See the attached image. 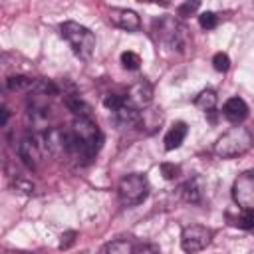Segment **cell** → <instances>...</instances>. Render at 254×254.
Instances as JSON below:
<instances>
[{"label":"cell","instance_id":"cell-1","mask_svg":"<svg viewBox=\"0 0 254 254\" xmlns=\"http://www.w3.org/2000/svg\"><path fill=\"white\" fill-rule=\"evenodd\" d=\"M101 133L89 117H77L69 129H64V147L67 155L91 159L101 147Z\"/></svg>","mask_w":254,"mask_h":254},{"label":"cell","instance_id":"cell-2","mask_svg":"<svg viewBox=\"0 0 254 254\" xmlns=\"http://www.w3.org/2000/svg\"><path fill=\"white\" fill-rule=\"evenodd\" d=\"M252 143H254V135L250 133V129L238 125V127H232L218 137V141L214 143V155L220 159L240 157L246 151H250Z\"/></svg>","mask_w":254,"mask_h":254},{"label":"cell","instance_id":"cell-3","mask_svg":"<svg viewBox=\"0 0 254 254\" xmlns=\"http://www.w3.org/2000/svg\"><path fill=\"white\" fill-rule=\"evenodd\" d=\"M62 36L71 46L73 54L79 60H89L95 52V36L89 28L77 24V22H64L62 24Z\"/></svg>","mask_w":254,"mask_h":254},{"label":"cell","instance_id":"cell-4","mask_svg":"<svg viewBox=\"0 0 254 254\" xmlns=\"http://www.w3.org/2000/svg\"><path fill=\"white\" fill-rule=\"evenodd\" d=\"M187 30L171 16H163L159 20L153 22V34L157 38V42L169 50H177V52H183L185 44H187Z\"/></svg>","mask_w":254,"mask_h":254},{"label":"cell","instance_id":"cell-5","mask_svg":"<svg viewBox=\"0 0 254 254\" xmlns=\"http://www.w3.org/2000/svg\"><path fill=\"white\" fill-rule=\"evenodd\" d=\"M117 194H119V200L125 204V206H135V204H141L147 194H149V183L143 175L139 173H131V175H125L121 181H119V187H117Z\"/></svg>","mask_w":254,"mask_h":254},{"label":"cell","instance_id":"cell-6","mask_svg":"<svg viewBox=\"0 0 254 254\" xmlns=\"http://www.w3.org/2000/svg\"><path fill=\"white\" fill-rule=\"evenodd\" d=\"M212 240V230L202 224H190L185 226L181 232V248L185 252H198L206 248Z\"/></svg>","mask_w":254,"mask_h":254},{"label":"cell","instance_id":"cell-7","mask_svg":"<svg viewBox=\"0 0 254 254\" xmlns=\"http://www.w3.org/2000/svg\"><path fill=\"white\" fill-rule=\"evenodd\" d=\"M232 198L240 208L254 210V173H240L232 185Z\"/></svg>","mask_w":254,"mask_h":254},{"label":"cell","instance_id":"cell-8","mask_svg":"<svg viewBox=\"0 0 254 254\" xmlns=\"http://www.w3.org/2000/svg\"><path fill=\"white\" fill-rule=\"evenodd\" d=\"M44 153H48V149H46V145H44L42 135H40V137H26V139H22L20 145H18V155H20L22 163H24L28 169H36V167L42 163Z\"/></svg>","mask_w":254,"mask_h":254},{"label":"cell","instance_id":"cell-9","mask_svg":"<svg viewBox=\"0 0 254 254\" xmlns=\"http://www.w3.org/2000/svg\"><path fill=\"white\" fill-rule=\"evenodd\" d=\"M125 101H127L131 107L139 109V111L147 109V105L153 101V85H151L147 79H139L137 83H133V85L129 87V91H127V95H125Z\"/></svg>","mask_w":254,"mask_h":254},{"label":"cell","instance_id":"cell-10","mask_svg":"<svg viewBox=\"0 0 254 254\" xmlns=\"http://www.w3.org/2000/svg\"><path fill=\"white\" fill-rule=\"evenodd\" d=\"M107 18L115 28H121V30H127V32H135L141 26V20H139L137 12L127 10V8H111Z\"/></svg>","mask_w":254,"mask_h":254},{"label":"cell","instance_id":"cell-11","mask_svg":"<svg viewBox=\"0 0 254 254\" xmlns=\"http://www.w3.org/2000/svg\"><path fill=\"white\" fill-rule=\"evenodd\" d=\"M181 194L187 202L190 204H198L204 196V179L200 175H194L190 177L183 187H181Z\"/></svg>","mask_w":254,"mask_h":254},{"label":"cell","instance_id":"cell-12","mask_svg":"<svg viewBox=\"0 0 254 254\" xmlns=\"http://www.w3.org/2000/svg\"><path fill=\"white\" fill-rule=\"evenodd\" d=\"M222 113H224V117H226L228 121L240 123V121H244V119L248 117V105H246V101L240 99V97H230V99L224 103Z\"/></svg>","mask_w":254,"mask_h":254},{"label":"cell","instance_id":"cell-13","mask_svg":"<svg viewBox=\"0 0 254 254\" xmlns=\"http://www.w3.org/2000/svg\"><path fill=\"white\" fill-rule=\"evenodd\" d=\"M187 123H183V121H177L169 131H167V135H165V151H175V149H179L181 145H183V141H185V137H187Z\"/></svg>","mask_w":254,"mask_h":254},{"label":"cell","instance_id":"cell-14","mask_svg":"<svg viewBox=\"0 0 254 254\" xmlns=\"http://www.w3.org/2000/svg\"><path fill=\"white\" fill-rule=\"evenodd\" d=\"M228 222L232 226L242 228V230H250V228H254V210L252 208H240L238 214L228 212Z\"/></svg>","mask_w":254,"mask_h":254},{"label":"cell","instance_id":"cell-15","mask_svg":"<svg viewBox=\"0 0 254 254\" xmlns=\"http://www.w3.org/2000/svg\"><path fill=\"white\" fill-rule=\"evenodd\" d=\"M216 101H218V97H216V93H214L212 89H202V91L194 97V105H196L202 113H212L214 107H216Z\"/></svg>","mask_w":254,"mask_h":254},{"label":"cell","instance_id":"cell-16","mask_svg":"<svg viewBox=\"0 0 254 254\" xmlns=\"http://www.w3.org/2000/svg\"><path fill=\"white\" fill-rule=\"evenodd\" d=\"M64 103H65V107L71 111V113H75L77 117H89V111H91V107L79 97V95H65V99H64Z\"/></svg>","mask_w":254,"mask_h":254},{"label":"cell","instance_id":"cell-17","mask_svg":"<svg viewBox=\"0 0 254 254\" xmlns=\"http://www.w3.org/2000/svg\"><path fill=\"white\" fill-rule=\"evenodd\" d=\"M6 85H8V89H12V91H22V89L34 87L36 81L30 79V77H26V75H12V77L6 79Z\"/></svg>","mask_w":254,"mask_h":254},{"label":"cell","instance_id":"cell-18","mask_svg":"<svg viewBox=\"0 0 254 254\" xmlns=\"http://www.w3.org/2000/svg\"><path fill=\"white\" fill-rule=\"evenodd\" d=\"M103 252H111V254H129L135 252V244L129 240H115L103 246Z\"/></svg>","mask_w":254,"mask_h":254},{"label":"cell","instance_id":"cell-19","mask_svg":"<svg viewBox=\"0 0 254 254\" xmlns=\"http://www.w3.org/2000/svg\"><path fill=\"white\" fill-rule=\"evenodd\" d=\"M121 65L125 67V69H139V65H141V58H139V54H135V52H131V50H127V52H123L121 54Z\"/></svg>","mask_w":254,"mask_h":254},{"label":"cell","instance_id":"cell-20","mask_svg":"<svg viewBox=\"0 0 254 254\" xmlns=\"http://www.w3.org/2000/svg\"><path fill=\"white\" fill-rule=\"evenodd\" d=\"M198 6H200V0H185V2L177 8V14H179L181 18H189V16H192V14L198 10Z\"/></svg>","mask_w":254,"mask_h":254},{"label":"cell","instance_id":"cell-21","mask_svg":"<svg viewBox=\"0 0 254 254\" xmlns=\"http://www.w3.org/2000/svg\"><path fill=\"white\" fill-rule=\"evenodd\" d=\"M198 24L202 30H214L218 26V16L214 12H202L198 16Z\"/></svg>","mask_w":254,"mask_h":254},{"label":"cell","instance_id":"cell-22","mask_svg":"<svg viewBox=\"0 0 254 254\" xmlns=\"http://www.w3.org/2000/svg\"><path fill=\"white\" fill-rule=\"evenodd\" d=\"M212 67H214L216 71H220V73L228 71V67H230V58H228L224 52L214 54V58H212Z\"/></svg>","mask_w":254,"mask_h":254},{"label":"cell","instance_id":"cell-23","mask_svg":"<svg viewBox=\"0 0 254 254\" xmlns=\"http://www.w3.org/2000/svg\"><path fill=\"white\" fill-rule=\"evenodd\" d=\"M125 103V97L123 95H117V93H107L105 99H103V105L109 109V111H115L119 105Z\"/></svg>","mask_w":254,"mask_h":254},{"label":"cell","instance_id":"cell-24","mask_svg":"<svg viewBox=\"0 0 254 254\" xmlns=\"http://www.w3.org/2000/svg\"><path fill=\"white\" fill-rule=\"evenodd\" d=\"M161 173H163V177L167 181H173V179H177V175L181 173V169L175 163H161Z\"/></svg>","mask_w":254,"mask_h":254},{"label":"cell","instance_id":"cell-25","mask_svg":"<svg viewBox=\"0 0 254 254\" xmlns=\"http://www.w3.org/2000/svg\"><path fill=\"white\" fill-rule=\"evenodd\" d=\"M75 232L73 230H69V232H65V234H62V242H60V248H69L73 242H75Z\"/></svg>","mask_w":254,"mask_h":254},{"label":"cell","instance_id":"cell-26","mask_svg":"<svg viewBox=\"0 0 254 254\" xmlns=\"http://www.w3.org/2000/svg\"><path fill=\"white\" fill-rule=\"evenodd\" d=\"M135 252H159V246H155V244H145V242H139V244H135Z\"/></svg>","mask_w":254,"mask_h":254},{"label":"cell","instance_id":"cell-27","mask_svg":"<svg viewBox=\"0 0 254 254\" xmlns=\"http://www.w3.org/2000/svg\"><path fill=\"white\" fill-rule=\"evenodd\" d=\"M137 2H145V4L153 2V4H161V6H169L171 4V0H137Z\"/></svg>","mask_w":254,"mask_h":254},{"label":"cell","instance_id":"cell-28","mask_svg":"<svg viewBox=\"0 0 254 254\" xmlns=\"http://www.w3.org/2000/svg\"><path fill=\"white\" fill-rule=\"evenodd\" d=\"M8 117H10L8 107H2V125H6V123H8Z\"/></svg>","mask_w":254,"mask_h":254}]
</instances>
